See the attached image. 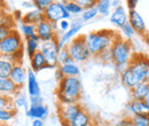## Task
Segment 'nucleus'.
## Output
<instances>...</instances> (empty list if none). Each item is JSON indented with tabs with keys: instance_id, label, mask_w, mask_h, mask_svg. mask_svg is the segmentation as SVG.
I'll list each match as a JSON object with an SVG mask.
<instances>
[{
	"instance_id": "nucleus-1",
	"label": "nucleus",
	"mask_w": 149,
	"mask_h": 126,
	"mask_svg": "<svg viewBox=\"0 0 149 126\" xmlns=\"http://www.w3.org/2000/svg\"><path fill=\"white\" fill-rule=\"evenodd\" d=\"M122 84L126 88H133L140 83H149V58L142 54H133L130 64L120 72Z\"/></svg>"
},
{
	"instance_id": "nucleus-2",
	"label": "nucleus",
	"mask_w": 149,
	"mask_h": 126,
	"mask_svg": "<svg viewBox=\"0 0 149 126\" xmlns=\"http://www.w3.org/2000/svg\"><path fill=\"white\" fill-rule=\"evenodd\" d=\"M83 93V85L79 77H64L58 81L56 97L60 104L79 103Z\"/></svg>"
},
{
	"instance_id": "nucleus-3",
	"label": "nucleus",
	"mask_w": 149,
	"mask_h": 126,
	"mask_svg": "<svg viewBox=\"0 0 149 126\" xmlns=\"http://www.w3.org/2000/svg\"><path fill=\"white\" fill-rule=\"evenodd\" d=\"M118 37V35L111 30H99L92 31L90 33L84 35L86 46L91 53V56L97 57L102 52L109 49L112 42Z\"/></svg>"
},
{
	"instance_id": "nucleus-4",
	"label": "nucleus",
	"mask_w": 149,
	"mask_h": 126,
	"mask_svg": "<svg viewBox=\"0 0 149 126\" xmlns=\"http://www.w3.org/2000/svg\"><path fill=\"white\" fill-rule=\"evenodd\" d=\"M110 53H111V62L119 72H122L130 64L134 54L131 41L123 39L120 36L117 37L112 42Z\"/></svg>"
},
{
	"instance_id": "nucleus-5",
	"label": "nucleus",
	"mask_w": 149,
	"mask_h": 126,
	"mask_svg": "<svg viewBox=\"0 0 149 126\" xmlns=\"http://www.w3.org/2000/svg\"><path fill=\"white\" fill-rule=\"evenodd\" d=\"M23 48L24 42L22 35L14 29L3 40L0 41V55L5 57H10L14 54L23 51Z\"/></svg>"
},
{
	"instance_id": "nucleus-6",
	"label": "nucleus",
	"mask_w": 149,
	"mask_h": 126,
	"mask_svg": "<svg viewBox=\"0 0 149 126\" xmlns=\"http://www.w3.org/2000/svg\"><path fill=\"white\" fill-rule=\"evenodd\" d=\"M65 48L68 49L72 61L76 63H85L92 57L86 46L84 35H78L76 38H74Z\"/></svg>"
},
{
	"instance_id": "nucleus-7",
	"label": "nucleus",
	"mask_w": 149,
	"mask_h": 126,
	"mask_svg": "<svg viewBox=\"0 0 149 126\" xmlns=\"http://www.w3.org/2000/svg\"><path fill=\"white\" fill-rule=\"evenodd\" d=\"M39 51L44 55L48 69H57V67H58L57 57H58V53L61 51L57 39L41 42Z\"/></svg>"
},
{
	"instance_id": "nucleus-8",
	"label": "nucleus",
	"mask_w": 149,
	"mask_h": 126,
	"mask_svg": "<svg viewBox=\"0 0 149 126\" xmlns=\"http://www.w3.org/2000/svg\"><path fill=\"white\" fill-rule=\"evenodd\" d=\"M44 18L48 22L56 24L61 19H70L71 15L67 12L63 2L54 1L44 10Z\"/></svg>"
},
{
	"instance_id": "nucleus-9",
	"label": "nucleus",
	"mask_w": 149,
	"mask_h": 126,
	"mask_svg": "<svg viewBox=\"0 0 149 126\" xmlns=\"http://www.w3.org/2000/svg\"><path fill=\"white\" fill-rule=\"evenodd\" d=\"M83 109L80 103H69V104H60L57 107V115L61 124L63 126H69L71 120L77 116V113Z\"/></svg>"
},
{
	"instance_id": "nucleus-10",
	"label": "nucleus",
	"mask_w": 149,
	"mask_h": 126,
	"mask_svg": "<svg viewBox=\"0 0 149 126\" xmlns=\"http://www.w3.org/2000/svg\"><path fill=\"white\" fill-rule=\"evenodd\" d=\"M36 33L39 37L41 42L54 40V39H57V37H58L56 24L46 21L45 18L36 25Z\"/></svg>"
},
{
	"instance_id": "nucleus-11",
	"label": "nucleus",
	"mask_w": 149,
	"mask_h": 126,
	"mask_svg": "<svg viewBox=\"0 0 149 126\" xmlns=\"http://www.w3.org/2000/svg\"><path fill=\"white\" fill-rule=\"evenodd\" d=\"M84 22L81 21V18H77V19H74L71 22V26H70V29L67 31V32H64V33H61V36L57 37V41H58V46H60V48L62 49V48H64V47H67L68 46V44L74 39L76 37L78 36V33L80 32V30L83 29V24Z\"/></svg>"
},
{
	"instance_id": "nucleus-12",
	"label": "nucleus",
	"mask_w": 149,
	"mask_h": 126,
	"mask_svg": "<svg viewBox=\"0 0 149 126\" xmlns=\"http://www.w3.org/2000/svg\"><path fill=\"white\" fill-rule=\"evenodd\" d=\"M26 77H28V71L23 67V63L14 64V67L10 71V74H9V78L13 80V83L19 87V90H22L24 84L26 83Z\"/></svg>"
},
{
	"instance_id": "nucleus-13",
	"label": "nucleus",
	"mask_w": 149,
	"mask_h": 126,
	"mask_svg": "<svg viewBox=\"0 0 149 126\" xmlns=\"http://www.w3.org/2000/svg\"><path fill=\"white\" fill-rule=\"evenodd\" d=\"M110 22L116 28H123L129 22V13L126 12L125 7L119 5L116 8H113L110 13Z\"/></svg>"
},
{
	"instance_id": "nucleus-14",
	"label": "nucleus",
	"mask_w": 149,
	"mask_h": 126,
	"mask_svg": "<svg viewBox=\"0 0 149 126\" xmlns=\"http://www.w3.org/2000/svg\"><path fill=\"white\" fill-rule=\"evenodd\" d=\"M129 23L131 24V26L134 29V31L136 33L143 35L147 31L146 28V22L143 17L140 15V13L136 9H132L129 10Z\"/></svg>"
},
{
	"instance_id": "nucleus-15",
	"label": "nucleus",
	"mask_w": 149,
	"mask_h": 126,
	"mask_svg": "<svg viewBox=\"0 0 149 126\" xmlns=\"http://www.w3.org/2000/svg\"><path fill=\"white\" fill-rule=\"evenodd\" d=\"M127 117L131 116H138V115H148L149 107L146 104L143 100H131L126 104Z\"/></svg>"
},
{
	"instance_id": "nucleus-16",
	"label": "nucleus",
	"mask_w": 149,
	"mask_h": 126,
	"mask_svg": "<svg viewBox=\"0 0 149 126\" xmlns=\"http://www.w3.org/2000/svg\"><path fill=\"white\" fill-rule=\"evenodd\" d=\"M49 113L48 107L44 103L39 104H30V107L26 109V116L31 119H41L45 120Z\"/></svg>"
},
{
	"instance_id": "nucleus-17",
	"label": "nucleus",
	"mask_w": 149,
	"mask_h": 126,
	"mask_svg": "<svg viewBox=\"0 0 149 126\" xmlns=\"http://www.w3.org/2000/svg\"><path fill=\"white\" fill-rule=\"evenodd\" d=\"M26 88H28V94L30 97L32 96H39L41 90H40V85L38 83L36 72L32 71L31 69L28 70V77H26Z\"/></svg>"
},
{
	"instance_id": "nucleus-18",
	"label": "nucleus",
	"mask_w": 149,
	"mask_h": 126,
	"mask_svg": "<svg viewBox=\"0 0 149 126\" xmlns=\"http://www.w3.org/2000/svg\"><path fill=\"white\" fill-rule=\"evenodd\" d=\"M19 90H19L10 78H0V94L1 95L13 97Z\"/></svg>"
},
{
	"instance_id": "nucleus-19",
	"label": "nucleus",
	"mask_w": 149,
	"mask_h": 126,
	"mask_svg": "<svg viewBox=\"0 0 149 126\" xmlns=\"http://www.w3.org/2000/svg\"><path fill=\"white\" fill-rule=\"evenodd\" d=\"M93 122V116L86 109L83 108L77 113V116L71 120L69 126H90Z\"/></svg>"
},
{
	"instance_id": "nucleus-20",
	"label": "nucleus",
	"mask_w": 149,
	"mask_h": 126,
	"mask_svg": "<svg viewBox=\"0 0 149 126\" xmlns=\"http://www.w3.org/2000/svg\"><path fill=\"white\" fill-rule=\"evenodd\" d=\"M14 26L13 17L8 14H3L2 17L0 18V41L3 40L10 33Z\"/></svg>"
},
{
	"instance_id": "nucleus-21",
	"label": "nucleus",
	"mask_w": 149,
	"mask_h": 126,
	"mask_svg": "<svg viewBox=\"0 0 149 126\" xmlns=\"http://www.w3.org/2000/svg\"><path fill=\"white\" fill-rule=\"evenodd\" d=\"M132 100H145L149 94V83L143 81L130 90Z\"/></svg>"
},
{
	"instance_id": "nucleus-22",
	"label": "nucleus",
	"mask_w": 149,
	"mask_h": 126,
	"mask_svg": "<svg viewBox=\"0 0 149 126\" xmlns=\"http://www.w3.org/2000/svg\"><path fill=\"white\" fill-rule=\"evenodd\" d=\"M57 70L61 72L63 77H79L80 74V68L76 62H70L63 65H58Z\"/></svg>"
},
{
	"instance_id": "nucleus-23",
	"label": "nucleus",
	"mask_w": 149,
	"mask_h": 126,
	"mask_svg": "<svg viewBox=\"0 0 149 126\" xmlns=\"http://www.w3.org/2000/svg\"><path fill=\"white\" fill-rule=\"evenodd\" d=\"M30 67H31V70L35 72H39L44 69H48L46 60L40 51L30 57Z\"/></svg>"
},
{
	"instance_id": "nucleus-24",
	"label": "nucleus",
	"mask_w": 149,
	"mask_h": 126,
	"mask_svg": "<svg viewBox=\"0 0 149 126\" xmlns=\"http://www.w3.org/2000/svg\"><path fill=\"white\" fill-rule=\"evenodd\" d=\"M21 19H22V23H28V24L37 25L39 22H41L44 19V12L35 8L32 10L25 13Z\"/></svg>"
},
{
	"instance_id": "nucleus-25",
	"label": "nucleus",
	"mask_w": 149,
	"mask_h": 126,
	"mask_svg": "<svg viewBox=\"0 0 149 126\" xmlns=\"http://www.w3.org/2000/svg\"><path fill=\"white\" fill-rule=\"evenodd\" d=\"M13 67L14 63L8 57L0 55V78H9Z\"/></svg>"
},
{
	"instance_id": "nucleus-26",
	"label": "nucleus",
	"mask_w": 149,
	"mask_h": 126,
	"mask_svg": "<svg viewBox=\"0 0 149 126\" xmlns=\"http://www.w3.org/2000/svg\"><path fill=\"white\" fill-rule=\"evenodd\" d=\"M64 6H65V9L67 12L72 16H77V15H81L83 12H84V8L80 7L74 0H65L64 2Z\"/></svg>"
},
{
	"instance_id": "nucleus-27",
	"label": "nucleus",
	"mask_w": 149,
	"mask_h": 126,
	"mask_svg": "<svg viewBox=\"0 0 149 126\" xmlns=\"http://www.w3.org/2000/svg\"><path fill=\"white\" fill-rule=\"evenodd\" d=\"M40 44L41 41H38L35 39H25V53L29 56V58L35 55L37 52H39V48H40Z\"/></svg>"
},
{
	"instance_id": "nucleus-28",
	"label": "nucleus",
	"mask_w": 149,
	"mask_h": 126,
	"mask_svg": "<svg viewBox=\"0 0 149 126\" xmlns=\"http://www.w3.org/2000/svg\"><path fill=\"white\" fill-rule=\"evenodd\" d=\"M96 9L100 15L102 16H108L110 15V9H111V0H97L96 3Z\"/></svg>"
},
{
	"instance_id": "nucleus-29",
	"label": "nucleus",
	"mask_w": 149,
	"mask_h": 126,
	"mask_svg": "<svg viewBox=\"0 0 149 126\" xmlns=\"http://www.w3.org/2000/svg\"><path fill=\"white\" fill-rule=\"evenodd\" d=\"M19 30L22 36L24 37L25 39L32 38L36 35V25L33 24H28V23H21L19 25Z\"/></svg>"
},
{
	"instance_id": "nucleus-30",
	"label": "nucleus",
	"mask_w": 149,
	"mask_h": 126,
	"mask_svg": "<svg viewBox=\"0 0 149 126\" xmlns=\"http://www.w3.org/2000/svg\"><path fill=\"white\" fill-rule=\"evenodd\" d=\"M130 123L131 126H149V116L148 115H138L131 116Z\"/></svg>"
},
{
	"instance_id": "nucleus-31",
	"label": "nucleus",
	"mask_w": 149,
	"mask_h": 126,
	"mask_svg": "<svg viewBox=\"0 0 149 126\" xmlns=\"http://www.w3.org/2000/svg\"><path fill=\"white\" fill-rule=\"evenodd\" d=\"M16 116V110H8V109H0V123L8 124L14 120Z\"/></svg>"
},
{
	"instance_id": "nucleus-32",
	"label": "nucleus",
	"mask_w": 149,
	"mask_h": 126,
	"mask_svg": "<svg viewBox=\"0 0 149 126\" xmlns=\"http://www.w3.org/2000/svg\"><path fill=\"white\" fill-rule=\"evenodd\" d=\"M13 102H14V106L16 109L24 108L28 106V97L22 90H19L13 96Z\"/></svg>"
},
{
	"instance_id": "nucleus-33",
	"label": "nucleus",
	"mask_w": 149,
	"mask_h": 126,
	"mask_svg": "<svg viewBox=\"0 0 149 126\" xmlns=\"http://www.w3.org/2000/svg\"><path fill=\"white\" fill-rule=\"evenodd\" d=\"M97 15H99V12H97L96 7H91V8L84 9L83 14L80 15V18H81L83 22H88V21L94 19Z\"/></svg>"
},
{
	"instance_id": "nucleus-34",
	"label": "nucleus",
	"mask_w": 149,
	"mask_h": 126,
	"mask_svg": "<svg viewBox=\"0 0 149 126\" xmlns=\"http://www.w3.org/2000/svg\"><path fill=\"white\" fill-rule=\"evenodd\" d=\"M0 109H8V110H16L14 102H13V97L9 96H5L0 94Z\"/></svg>"
},
{
	"instance_id": "nucleus-35",
	"label": "nucleus",
	"mask_w": 149,
	"mask_h": 126,
	"mask_svg": "<svg viewBox=\"0 0 149 126\" xmlns=\"http://www.w3.org/2000/svg\"><path fill=\"white\" fill-rule=\"evenodd\" d=\"M57 61H58V65H63V64H67V63H70V62H74L71 56L69 54L68 49L64 47L58 53V57H57Z\"/></svg>"
},
{
	"instance_id": "nucleus-36",
	"label": "nucleus",
	"mask_w": 149,
	"mask_h": 126,
	"mask_svg": "<svg viewBox=\"0 0 149 126\" xmlns=\"http://www.w3.org/2000/svg\"><path fill=\"white\" fill-rule=\"evenodd\" d=\"M120 32H122V38L123 39H126V40H130L132 39L133 37L135 36V31H134V29L131 26V24L127 22L123 28H120Z\"/></svg>"
},
{
	"instance_id": "nucleus-37",
	"label": "nucleus",
	"mask_w": 149,
	"mask_h": 126,
	"mask_svg": "<svg viewBox=\"0 0 149 126\" xmlns=\"http://www.w3.org/2000/svg\"><path fill=\"white\" fill-rule=\"evenodd\" d=\"M52 2H54V0H32V3L35 6V8L41 10V12H44Z\"/></svg>"
},
{
	"instance_id": "nucleus-38",
	"label": "nucleus",
	"mask_w": 149,
	"mask_h": 126,
	"mask_svg": "<svg viewBox=\"0 0 149 126\" xmlns=\"http://www.w3.org/2000/svg\"><path fill=\"white\" fill-rule=\"evenodd\" d=\"M56 26H57V31H61L62 33H64L70 29L71 22L69 19H61L60 22L56 23Z\"/></svg>"
},
{
	"instance_id": "nucleus-39",
	"label": "nucleus",
	"mask_w": 149,
	"mask_h": 126,
	"mask_svg": "<svg viewBox=\"0 0 149 126\" xmlns=\"http://www.w3.org/2000/svg\"><path fill=\"white\" fill-rule=\"evenodd\" d=\"M80 7H83L84 9L91 8V7H95L97 3V0H74Z\"/></svg>"
},
{
	"instance_id": "nucleus-40",
	"label": "nucleus",
	"mask_w": 149,
	"mask_h": 126,
	"mask_svg": "<svg viewBox=\"0 0 149 126\" xmlns=\"http://www.w3.org/2000/svg\"><path fill=\"white\" fill-rule=\"evenodd\" d=\"M97 57H99L101 61H103V62H111V53H110V48L107 49V51H104V52H102Z\"/></svg>"
},
{
	"instance_id": "nucleus-41",
	"label": "nucleus",
	"mask_w": 149,
	"mask_h": 126,
	"mask_svg": "<svg viewBox=\"0 0 149 126\" xmlns=\"http://www.w3.org/2000/svg\"><path fill=\"white\" fill-rule=\"evenodd\" d=\"M139 0H126V5H127V8L132 10V9H135L136 5H138Z\"/></svg>"
},
{
	"instance_id": "nucleus-42",
	"label": "nucleus",
	"mask_w": 149,
	"mask_h": 126,
	"mask_svg": "<svg viewBox=\"0 0 149 126\" xmlns=\"http://www.w3.org/2000/svg\"><path fill=\"white\" fill-rule=\"evenodd\" d=\"M39 103H42V99L41 96H32L30 97V104H39Z\"/></svg>"
},
{
	"instance_id": "nucleus-43",
	"label": "nucleus",
	"mask_w": 149,
	"mask_h": 126,
	"mask_svg": "<svg viewBox=\"0 0 149 126\" xmlns=\"http://www.w3.org/2000/svg\"><path fill=\"white\" fill-rule=\"evenodd\" d=\"M31 126H45V123L41 119H32Z\"/></svg>"
},
{
	"instance_id": "nucleus-44",
	"label": "nucleus",
	"mask_w": 149,
	"mask_h": 126,
	"mask_svg": "<svg viewBox=\"0 0 149 126\" xmlns=\"http://www.w3.org/2000/svg\"><path fill=\"white\" fill-rule=\"evenodd\" d=\"M3 14H5V6H3V2H0V18L2 17Z\"/></svg>"
},
{
	"instance_id": "nucleus-45",
	"label": "nucleus",
	"mask_w": 149,
	"mask_h": 126,
	"mask_svg": "<svg viewBox=\"0 0 149 126\" xmlns=\"http://www.w3.org/2000/svg\"><path fill=\"white\" fill-rule=\"evenodd\" d=\"M143 101L146 102V104H147V106H148V107H149V94H148V95H147V97H146V99H145Z\"/></svg>"
},
{
	"instance_id": "nucleus-46",
	"label": "nucleus",
	"mask_w": 149,
	"mask_h": 126,
	"mask_svg": "<svg viewBox=\"0 0 149 126\" xmlns=\"http://www.w3.org/2000/svg\"><path fill=\"white\" fill-rule=\"evenodd\" d=\"M90 126H102V125H101V124H99V123H95V122H93V123H92Z\"/></svg>"
},
{
	"instance_id": "nucleus-47",
	"label": "nucleus",
	"mask_w": 149,
	"mask_h": 126,
	"mask_svg": "<svg viewBox=\"0 0 149 126\" xmlns=\"http://www.w3.org/2000/svg\"><path fill=\"white\" fill-rule=\"evenodd\" d=\"M0 126H8L7 124H2V123H0Z\"/></svg>"
},
{
	"instance_id": "nucleus-48",
	"label": "nucleus",
	"mask_w": 149,
	"mask_h": 126,
	"mask_svg": "<svg viewBox=\"0 0 149 126\" xmlns=\"http://www.w3.org/2000/svg\"><path fill=\"white\" fill-rule=\"evenodd\" d=\"M0 2H2V0H0Z\"/></svg>"
}]
</instances>
